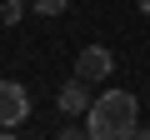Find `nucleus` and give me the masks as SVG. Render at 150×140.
I'll use <instances>...</instances> for the list:
<instances>
[{"mask_svg":"<svg viewBox=\"0 0 150 140\" xmlns=\"http://www.w3.org/2000/svg\"><path fill=\"white\" fill-rule=\"evenodd\" d=\"M85 130L90 140H135V95L130 90H105L95 95V105L85 110Z\"/></svg>","mask_w":150,"mask_h":140,"instance_id":"obj_1","label":"nucleus"},{"mask_svg":"<svg viewBox=\"0 0 150 140\" xmlns=\"http://www.w3.org/2000/svg\"><path fill=\"white\" fill-rule=\"evenodd\" d=\"M110 70H115V55H110L105 45H85L80 55H75V75H80L85 85H95V80H110Z\"/></svg>","mask_w":150,"mask_h":140,"instance_id":"obj_2","label":"nucleus"},{"mask_svg":"<svg viewBox=\"0 0 150 140\" xmlns=\"http://www.w3.org/2000/svg\"><path fill=\"white\" fill-rule=\"evenodd\" d=\"M25 115H30V95H25V85H20V80H5V85H0V120H5V130L20 125Z\"/></svg>","mask_w":150,"mask_h":140,"instance_id":"obj_3","label":"nucleus"},{"mask_svg":"<svg viewBox=\"0 0 150 140\" xmlns=\"http://www.w3.org/2000/svg\"><path fill=\"white\" fill-rule=\"evenodd\" d=\"M55 105H60L65 115H85V110H90L95 100H90V90H85V80H80V75H75L70 85H60V100H55Z\"/></svg>","mask_w":150,"mask_h":140,"instance_id":"obj_4","label":"nucleus"},{"mask_svg":"<svg viewBox=\"0 0 150 140\" xmlns=\"http://www.w3.org/2000/svg\"><path fill=\"white\" fill-rule=\"evenodd\" d=\"M65 5H70V0H30V10H35V15H60Z\"/></svg>","mask_w":150,"mask_h":140,"instance_id":"obj_5","label":"nucleus"},{"mask_svg":"<svg viewBox=\"0 0 150 140\" xmlns=\"http://www.w3.org/2000/svg\"><path fill=\"white\" fill-rule=\"evenodd\" d=\"M0 20H5V25H20V0H5V10H0Z\"/></svg>","mask_w":150,"mask_h":140,"instance_id":"obj_6","label":"nucleus"},{"mask_svg":"<svg viewBox=\"0 0 150 140\" xmlns=\"http://www.w3.org/2000/svg\"><path fill=\"white\" fill-rule=\"evenodd\" d=\"M55 140H90V130H75V125H70V130H60Z\"/></svg>","mask_w":150,"mask_h":140,"instance_id":"obj_7","label":"nucleus"},{"mask_svg":"<svg viewBox=\"0 0 150 140\" xmlns=\"http://www.w3.org/2000/svg\"><path fill=\"white\" fill-rule=\"evenodd\" d=\"M135 5H140V10H145V15H150V0H135Z\"/></svg>","mask_w":150,"mask_h":140,"instance_id":"obj_8","label":"nucleus"},{"mask_svg":"<svg viewBox=\"0 0 150 140\" xmlns=\"http://www.w3.org/2000/svg\"><path fill=\"white\" fill-rule=\"evenodd\" d=\"M135 140H150V130H135Z\"/></svg>","mask_w":150,"mask_h":140,"instance_id":"obj_9","label":"nucleus"},{"mask_svg":"<svg viewBox=\"0 0 150 140\" xmlns=\"http://www.w3.org/2000/svg\"><path fill=\"white\" fill-rule=\"evenodd\" d=\"M0 140H15V135H0Z\"/></svg>","mask_w":150,"mask_h":140,"instance_id":"obj_10","label":"nucleus"}]
</instances>
